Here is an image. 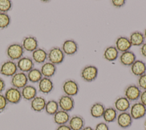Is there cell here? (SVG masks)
<instances>
[{"label": "cell", "instance_id": "1", "mask_svg": "<svg viewBox=\"0 0 146 130\" xmlns=\"http://www.w3.org/2000/svg\"><path fill=\"white\" fill-rule=\"evenodd\" d=\"M25 50L22 44L14 43L8 46L6 49V54L10 60H18L23 57Z\"/></svg>", "mask_w": 146, "mask_h": 130}, {"label": "cell", "instance_id": "2", "mask_svg": "<svg viewBox=\"0 0 146 130\" xmlns=\"http://www.w3.org/2000/svg\"><path fill=\"white\" fill-rule=\"evenodd\" d=\"M65 57L62 49L59 47H53L47 53V60L48 62L56 65L62 64Z\"/></svg>", "mask_w": 146, "mask_h": 130}, {"label": "cell", "instance_id": "3", "mask_svg": "<svg viewBox=\"0 0 146 130\" xmlns=\"http://www.w3.org/2000/svg\"><path fill=\"white\" fill-rule=\"evenodd\" d=\"M98 76V69L94 65H87L82 69L80 72L82 78L87 82H91L95 81Z\"/></svg>", "mask_w": 146, "mask_h": 130}, {"label": "cell", "instance_id": "4", "mask_svg": "<svg viewBox=\"0 0 146 130\" xmlns=\"http://www.w3.org/2000/svg\"><path fill=\"white\" fill-rule=\"evenodd\" d=\"M129 112L133 120H139L146 115V107L140 101H136L131 105Z\"/></svg>", "mask_w": 146, "mask_h": 130}, {"label": "cell", "instance_id": "5", "mask_svg": "<svg viewBox=\"0 0 146 130\" xmlns=\"http://www.w3.org/2000/svg\"><path fill=\"white\" fill-rule=\"evenodd\" d=\"M62 90L64 94L73 97L78 94L79 86L76 81L68 79L63 83Z\"/></svg>", "mask_w": 146, "mask_h": 130}, {"label": "cell", "instance_id": "6", "mask_svg": "<svg viewBox=\"0 0 146 130\" xmlns=\"http://www.w3.org/2000/svg\"><path fill=\"white\" fill-rule=\"evenodd\" d=\"M4 96L7 103L12 104H18L22 98L20 89L13 86L6 90Z\"/></svg>", "mask_w": 146, "mask_h": 130}, {"label": "cell", "instance_id": "7", "mask_svg": "<svg viewBox=\"0 0 146 130\" xmlns=\"http://www.w3.org/2000/svg\"><path fill=\"white\" fill-rule=\"evenodd\" d=\"M17 71V63L10 60L3 62L0 66L1 74L6 77H12Z\"/></svg>", "mask_w": 146, "mask_h": 130}, {"label": "cell", "instance_id": "8", "mask_svg": "<svg viewBox=\"0 0 146 130\" xmlns=\"http://www.w3.org/2000/svg\"><path fill=\"white\" fill-rule=\"evenodd\" d=\"M29 82L27 74L23 72H17L11 78V84L13 87L18 89H22L27 85Z\"/></svg>", "mask_w": 146, "mask_h": 130}, {"label": "cell", "instance_id": "9", "mask_svg": "<svg viewBox=\"0 0 146 130\" xmlns=\"http://www.w3.org/2000/svg\"><path fill=\"white\" fill-rule=\"evenodd\" d=\"M141 90L137 85L131 84L128 85L124 90V96L130 102H136L139 100Z\"/></svg>", "mask_w": 146, "mask_h": 130}, {"label": "cell", "instance_id": "10", "mask_svg": "<svg viewBox=\"0 0 146 130\" xmlns=\"http://www.w3.org/2000/svg\"><path fill=\"white\" fill-rule=\"evenodd\" d=\"M58 103L59 109L67 112L72 111L75 107V101L74 98L66 94L61 96L59 97Z\"/></svg>", "mask_w": 146, "mask_h": 130}, {"label": "cell", "instance_id": "11", "mask_svg": "<svg viewBox=\"0 0 146 130\" xmlns=\"http://www.w3.org/2000/svg\"><path fill=\"white\" fill-rule=\"evenodd\" d=\"M116 121L119 127L123 129H126L131 126L133 122V119L129 112L127 111L119 113L117 115Z\"/></svg>", "mask_w": 146, "mask_h": 130}, {"label": "cell", "instance_id": "12", "mask_svg": "<svg viewBox=\"0 0 146 130\" xmlns=\"http://www.w3.org/2000/svg\"><path fill=\"white\" fill-rule=\"evenodd\" d=\"M18 69L23 73H28L34 68V62L32 58L28 57H22L17 62Z\"/></svg>", "mask_w": 146, "mask_h": 130}, {"label": "cell", "instance_id": "13", "mask_svg": "<svg viewBox=\"0 0 146 130\" xmlns=\"http://www.w3.org/2000/svg\"><path fill=\"white\" fill-rule=\"evenodd\" d=\"M61 49L65 55L72 56L78 52V45L74 40H66L63 42Z\"/></svg>", "mask_w": 146, "mask_h": 130}, {"label": "cell", "instance_id": "14", "mask_svg": "<svg viewBox=\"0 0 146 130\" xmlns=\"http://www.w3.org/2000/svg\"><path fill=\"white\" fill-rule=\"evenodd\" d=\"M22 45L25 50L29 52H33L38 47V42L36 37L29 36L23 38Z\"/></svg>", "mask_w": 146, "mask_h": 130}, {"label": "cell", "instance_id": "15", "mask_svg": "<svg viewBox=\"0 0 146 130\" xmlns=\"http://www.w3.org/2000/svg\"><path fill=\"white\" fill-rule=\"evenodd\" d=\"M131 105V102L125 96H120L115 100L113 107L117 112L120 113L127 112L129 110Z\"/></svg>", "mask_w": 146, "mask_h": 130}, {"label": "cell", "instance_id": "16", "mask_svg": "<svg viewBox=\"0 0 146 130\" xmlns=\"http://www.w3.org/2000/svg\"><path fill=\"white\" fill-rule=\"evenodd\" d=\"M85 120L80 115L72 116L68 123V125L71 130H82L85 127Z\"/></svg>", "mask_w": 146, "mask_h": 130}, {"label": "cell", "instance_id": "17", "mask_svg": "<svg viewBox=\"0 0 146 130\" xmlns=\"http://www.w3.org/2000/svg\"><path fill=\"white\" fill-rule=\"evenodd\" d=\"M136 60V56L135 54L131 50L123 52L119 56L120 62L124 66H131Z\"/></svg>", "mask_w": 146, "mask_h": 130}, {"label": "cell", "instance_id": "18", "mask_svg": "<svg viewBox=\"0 0 146 130\" xmlns=\"http://www.w3.org/2000/svg\"><path fill=\"white\" fill-rule=\"evenodd\" d=\"M54 89V84L51 78L43 77L38 82V90L43 94H47Z\"/></svg>", "mask_w": 146, "mask_h": 130}, {"label": "cell", "instance_id": "19", "mask_svg": "<svg viewBox=\"0 0 146 130\" xmlns=\"http://www.w3.org/2000/svg\"><path fill=\"white\" fill-rule=\"evenodd\" d=\"M119 52H125L129 50L132 47V45L128 37L124 36H120L117 38L115 42V46Z\"/></svg>", "mask_w": 146, "mask_h": 130}, {"label": "cell", "instance_id": "20", "mask_svg": "<svg viewBox=\"0 0 146 130\" xmlns=\"http://www.w3.org/2000/svg\"><path fill=\"white\" fill-rule=\"evenodd\" d=\"M71 116L68 112L59 109L53 115L54 122L58 125L67 124Z\"/></svg>", "mask_w": 146, "mask_h": 130}, {"label": "cell", "instance_id": "21", "mask_svg": "<svg viewBox=\"0 0 146 130\" xmlns=\"http://www.w3.org/2000/svg\"><path fill=\"white\" fill-rule=\"evenodd\" d=\"M131 73L135 76L139 77L146 73V64L139 60H136L130 66Z\"/></svg>", "mask_w": 146, "mask_h": 130}, {"label": "cell", "instance_id": "22", "mask_svg": "<svg viewBox=\"0 0 146 130\" xmlns=\"http://www.w3.org/2000/svg\"><path fill=\"white\" fill-rule=\"evenodd\" d=\"M47 101L42 96H36L30 103L31 108L33 111L36 112H40L44 110Z\"/></svg>", "mask_w": 146, "mask_h": 130}, {"label": "cell", "instance_id": "23", "mask_svg": "<svg viewBox=\"0 0 146 130\" xmlns=\"http://www.w3.org/2000/svg\"><path fill=\"white\" fill-rule=\"evenodd\" d=\"M22 97L26 101H31L37 96L36 88L31 85H27L21 89Z\"/></svg>", "mask_w": 146, "mask_h": 130}, {"label": "cell", "instance_id": "24", "mask_svg": "<svg viewBox=\"0 0 146 130\" xmlns=\"http://www.w3.org/2000/svg\"><path fill=\"white\" fill-rule=\"evenodd\" d=\"M32 60L36 64H44L47 60V52L42 48H38L32 52Z\"/></svg>", "mask_w": 146, "mask_h": 130}, {"label": "cell", "instance_id": "25", "mask_svg": "<svg viewBox=\"0 0 146 130\" xmlns=\"http://www.w3.org/2000/svg\"><path fill=\"white\" fill-rule=\"evenodd\" d=\"M105 109L106 107L103 103L96 102L94 103L90 108V115L92 117L96 119L102 117Z\"/></svg>", "mask_w": 146, "mask_h": 130}, {"label": "cell", "instance_id": "26", "mask_svg": "<svg viewBox=\"0 0 146 130\" xmlns=\"http://www.w3.org/2000/svg\"><path fill=\"white\" fill-rule=\"evenodd\" d=\"M40 70L43 77L50 78L55 74L56 71V67L55 65L48 61L45 62L42 65Z\"/></svg>", "mask_w": 146, "mask_h": 130}, {"label": "cell", "instance_id": "27", "mask_svg": "<svg viewBox=\"0 0 146 130\" xmlns=\"http://www.w3.org/2000/svg\"><path fill=\"white\" fill-rule=\"evenodd\" d=\"M132 46H141L145 41L144 34L139 31L132 32L128 38Z\"/></svg>", "mask_w": 146, "mask_h": 130}, {"label": "cell", "instance_id": "28", "mask_svg": "<svg viewBox=\"0 0 146 130\" xmlns=\"http://www.w3.org/2000/svg\"><path fill=\"white\" fill-rule=\"evenodd\" d=\"M117 115V111L115 109V108L110 107L106 108L102 117L105 123H113L116 120Z\"/></svg>", "mask_w": 146, "mask_h": 130}, {"label": "cell", "instance_id": "29", "mask_svg": "<svg viewBox=\"0 0 146 130\" xmlns=\"http://www.w3.org/2000/svg\"><path fill=\"white\" fill-rule=\"evenodd\" d=\"M119 56V51L115 46H110L106 48L103 53V58L110 62L115 61Z\"/></svg>", "mask_w": 146, "mask_h": 130}, {"label": "cell", "instance_id": "30", "mask_svg": "<svg viewBox=\"0 0 146 130\" xmlns=\"http://www.w3.org/2000/svg\"><path fill=\"white\" fill-rule=\"evenodd\" d=\"M59 110V107L57 101L54 100H50L47 101L44 111L47 115L53 116Z\"/></svg>", "mask_w": 146, "mask_h": 130}, {"label": "cell", "instance_id": "31", "mask_svg": "<svg viewBox=\"0 0 146 130\" xmlns=\"http://www.w3.org/2000/svg\"><path fill=\"white\" fill-rule=\"evenodd\" d=\"M29 81L32 83H38L39 81L43 77L39 69L33 68L27 74Z\"/></svg>", "mask_w": 146, "mask_h": 130}, {"label": "cell", "instance_id": "32", "mask_svg": "<svg viewBox=\"0 0 146 130\" xmlns=\"http://www.w3.org/2000/svg\"><path fill=\"white\" fill-rule=\"evenodd\" d=\"M11 18L7 13L0 12V29L7 28L10 24Z\"/></svg>", "mask_w": 146, "mask_h": 130}, {"label": "cell", "instance_id": "33", "mask_svg": "<svg viewBox=\"0 0 146 130\" xmlns=\"http://www.w3.org/2000/svg\"><path fill=\"white\" fill-rule=\"evenodd\" d=\"M12 8V2L10 0H0V12L7 13Z\"/></svg>", "mask_w": 146, "mask_h": 130}, {"label": "cell", "instance_id": "34", "mask_svg": "<svg viewBox=\"0 0 146 130\" xmlns=\"http://www.w3.org/2000/svg\"><path fill=\"white\" fill-rule=\"evenodd\" d=\"M137 85L141 90H146V73L138 77Z\"/></svg>", "mask_w": 146, "mask_h": 130}, {"label": "cell", "instance_id": "35", "mask_svg": "<svg viewBox=\"0 0 146 130\" xmlns=\"http://www.w3.org/2000/svg\"><path fill=\"white\" fill-rule=\"evenodd\" d=\"M7 104L8 103L4 94L0 93V113L2 112L6 109Z\"/></svg>", "mask_w": 146, "mask_h": 130}, {"label": "cell", "instance_id": "36", "mask_svg": "<svg viewBox=\"0 0 146 130\" xmlns=\"http://www.w3.org/2000/svg\"><path fill=\"white\" fill-rule=\"evenodd\" d=\"M94 130H110V128L107 123L105 122H100L96 125Z\"/></svg>", "mask_w": 146, "mask_h": 130}, {"label": "cell", "instance_id": "37", "mask_svg": "<svg viewBox=\"0 0 146 130\" xmlns=\"http://www.w3.org/2000/svg\"><path fill=\"white\" fill-rule=\"evenodd\" d=\"M125 0H112L111 3L112 5L117 8H120L123 7L125 4Z\"/></svg>", "mask_w": 146, "mask_h": 130}, {"label": "cell", "instance_id": "38", "mask_svg": "<svg viewBox=\"0 0 146 130\" xmlns=\"http://www.w3.org/2000/svg\"><path fill=\"white\" fill-rule=\"evenodd\" d=\"M139 101L143 104L144 106L146 107V90L141 91L140 98H139Z\"/></svg>", "mask_w": 146, "mask_h": 130}, {"label": "cell", "instance_id": "39", "mask_svg": "<svg viewBox=\"0 0 146 130\" xmlns=\"http://www.w3.org/2000/svg\"><path fill=\"white\" fill-rule=\"evenodd\" d=\"M141 54L145 58H146V42H145L141 46L140 49Z\"/></svg>", "mask_w": 146, "mask_h": 130}, {"label": "cell", "instance_id": "40", "mask_svg": "<svg viewBox=\"0 0 146 130\" xmlns=\"http://www.w3.org/2000/svg\"><path fill=\"white\" fill-rule=\"evenodd\" d=\"M55 130H71L68 124L58 125Z\"/></svg>", "mask_w": 146, "mask_h": 130}, {"label": "cell", "instance_id": "41", "mask_svg": "<svg viewBox=\"0 0 146 130\" xmlns=\"http://www.w3.org/2000/svg\"><path fill=\"white\" fill-rule=\"evenodd\" d=\"M6 86V84L5 81L0 77V93H2V92L5 90Z\"/></svg>", "mask_w": 146, "mask_h": 130}, {"label": "cell", "instance_id": "42", "mask_svg": "<svg viewBox=\"0 0 146 130\" xmlns=\"http://www.w3.org/2000/svg\"><path fill=\"white\" fill-rule=\"evenodd\" d=\"M82 130H94V129L91 126H85Z\"/></svg>", "mask_w": 146, "mask_h": 130}, {"label": "cell", "instance_id": "43", "mask_svg": "<svg viewBox=\"0 0 146 130\" xmlns=\"http://www.w3.org/2000/svg\"><path fill=\"white\" fill-rule=\"evenodd\" d=\"M144 37H145V39L146 40V28H145V29L144 30Z\"/></svg>", "mask_w": 146, "mask_h": 130}, {"label": "cell", "instance_id": "44", "mask_svg": "<svg viewBox=\"0 0 146 130\" xmlns=\"http://www.w3.org/2000/svg\"><path fill=\"white\" fill-rule=\"evenodd\" d=\"M144 127L145 128V130H146V119L145 120L144 123Z\"/></svg>", "mask_w": 146, "mask_h": 130}]
</instances>
